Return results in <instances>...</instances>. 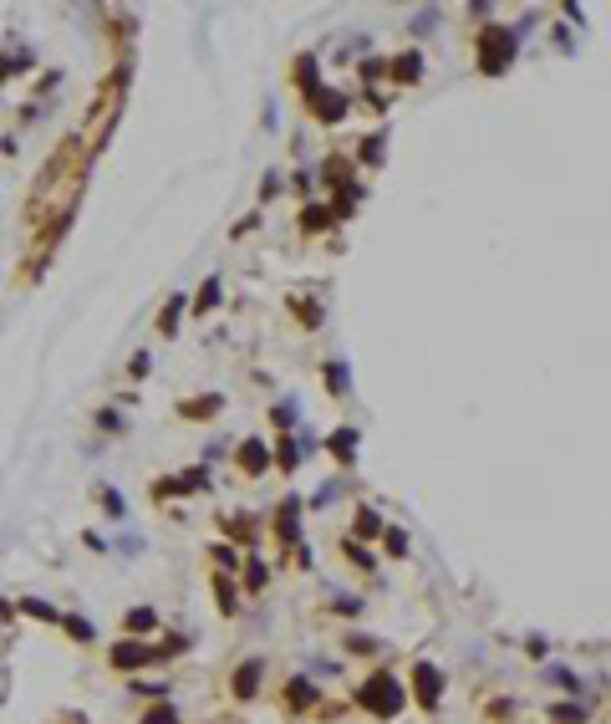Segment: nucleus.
I'll use <instances>...</instances> for the list:
<instances>
[{
  "label": "nucleus",
  "instance_id": "f257e3e1",
  "mask_svg": "<svg viewBox=\"0 0 611 724\" xmlns=\"http://www.w3.org/2000/svg\"><path fill=\"white\" fill-rule=\"evenodd\" d=\"M510 61H515L510 26H484V31H479V67H484V72H504Z\"/></svg>",
  "mask_w": 611,
  "mask_h": 724
},
{
  "label": "nucleus",
  "instance_id": "f03ea898",
  "mask_svg": "<svg viewBox=\"0 0 611 724\" xmlns=\"http://www.w3.org/2000/svg\"><path fill=\"white\" fill-rule=\"evenodd\" d=\"M357 699L367 704L372 714H382V719H387V714H397V709H402V689H397V678L377 674V678H367V689H362Z\"/></svg>",
  "mask_w": 611,
  "mask_h": 724
},
{
  "label": "nucleus",
  "instance_id": "7ed1b4c3",
  "mask_svg": "<svg viewBox=\"0 0 611 724\" xmlns=\"http://www.w3.org/2000/svg\"><path fill=\"white\" fill-rule=\"evenodd\" d=\"M413 678H418V699H423V704H438V694H444V678H438V668L423 663Z\"/></svg>",
  "mask_w": 611,
  "mask_h": 724
},
{
  "label": "nucleus",
  "instance_id": "20e7f679",
  "mask_svg": "<svg viewBox=\"0 0 611 724\" xmlns=\"http://www.w3.org/2000/svg\"><path fill=\"white\" fill-rule=\"evenodd\" d=\"M143 658H148L143 643H118V648H112V663L118 668H133V663H143Z\"/></svg>",
  "mask_w": 611,
  "mask_h": 724
},
{
  "label": "nucleus",
  "instance_id": "39448f33",
  "mask_svg": "<svg viewBox=\"0 0 611 724\" xmlns=\"http://www.w3.org/2000/svg\"><path fill=\"white\" fill-rule=\"evenodd\" d=\"M255 678H260V663H245L240 674H235V694H240V699H250V694H255Z\"/></svg>",
  "mask_w": 611,
  "mask_h": 724
},
{
  "label": "nucleus",
  "instance_id": "423d86ee",
  "mask_svg": "<svg viewBox=\"0 0 611 724\" xmlns=\"http://www.w3.org/2000/svg\"><path fill=\"white\" fill-rule=\"evenodd\" d=\"M240 464H245V470H260V464H265V444H260V439H250V444L240 449Z\"/></svg>",
  "mask_w": 611,
  "mask_h": 724
},
{
  "label": "nucleus",
  "instance_id": "0eeeda50",
  "mask_svg": "<svg viewBox=\"0 0 611 724\" xmlns=\"http://www.w3.org/2000/svg\"><path fill=\"white\" fill-rule=\"evenodd\" d=\"M321 118H342V97L336 92H321Z\"/></svg>",
  "mask_w": 611,
  "mask_h": 724
},
{
  "label": "nucleus",
  "instance_id": "6e6552de",
  "mask_svg": "<svg viewBox=\"0 0 611 724\" xmlns=\"http://www.w3.org/2000/svg\"><path fill=\"white\" fill-rule=\"evenodd\" d=\"M331 449H336V454H352V449H357V434H352V429H342V434L331 439Z\"/></svg>",
  "mask_w": 611,
  "mask_h": 724
},
{
  "label": "nucleus",
  "instance_id": "1a4fd4ad",
  "mask_svg": "<svg viewBox=\"0 0 611 724\" xmlns=\"http://www.w3.org/2000/svg\"><path fill=\"white\" fill-rule=\"evenodd\" d=\"M67 632H72V638H76V643H92V627H87V623H82V617H67Z\"/></svg>",
  "mask_w": 611,
  "mask_h": 724
},
{
  "label": "nucleus",
  "instance_id": "9d476101",
  "mask_svg": "<svg viewBox=\"0 0 611 724\" xmlns=\"http://www.w3.org/2000/svg\"><path fill=\"white\" fill-rule=\"evenodd\" d=\"M214 296H219V281H204V291H199V312H209V306H214Z\"/></svg>",
  "mask_w": 611,
  "mask_h": 724
},
{
  "label": "nucleus",
  "instance_id": "9b49d317",
  "mask_svg": "<svg viewBox=\"0 0 611 724\" xmlns=\"http://www.w3.org/2000/svg\"><path fill=\"white\" fill-rule=\"evenodd\" d=\"M127 627H153V612H148V607H138V612H127Z\"/></svg>",
  "mask_w": 611,
  "mask_h": 724
},
{
  "label": "nucleus",
  "instance_id": "f8f14e48",
  "mask_svg": "<svg viewBox=\"0 0 611 724\" xmlns=\"http://www.w3.org/2000/svg\"><path fill=\"white\" fill-rule=\"evenodd\" d=\"M550 719H561V724H581V709H576V704H561Z\"/></svg>",
  "mask_w": 611,
  "mask_h": 724
},
{
  "label": "nucleus",
  "instance_id": "ddd939ff",
  "mask_svg": "<svg viewBox=\"0 0 611 724\" xmlns=\"http://www.w3.org/2000/svg\"><path fill=\"white\" fill-rule=\"evenodd\" d=\"M397 77H402V82H413V77H418V57H402V61H397Z\"/></svg>",
  "mask_w": 611,
  "mask_h": 724
},
{
  "label": "nucleus",
  "instance_id": "4468645a",
  "mask_svg": "<svg viewBox=\"0 0 611 724\" xmlns=\"http://www.w3.org/2000/svg\"><path fill=\"white\" fill-rule=\"evenodd\" d=\"M143 724H174V709H153V714L143 719Z\"/></svg>",
  "mask_w": 611,
  "mask_h": 724
}]
</instances>
